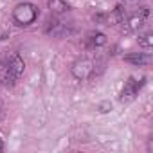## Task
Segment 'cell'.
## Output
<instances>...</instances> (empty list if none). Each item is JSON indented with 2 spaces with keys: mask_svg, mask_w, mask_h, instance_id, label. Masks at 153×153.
Segmentation results:
<instances>
[{
  "mask_svg": "<svg viewBox=\"0 0 153 153\" xmlns=\"http://www.w3.org/2000/svg\"><path fill=\"white\" fill-rule=\"evenodd\" d=\"M25 68L24 59L16 52H7L2 59H0V83L6 88H11L18 83Z\"/></svg>",
  "mask_w": 153,
  "mask_h": 153,
  "instance_id": "obj_1",
  "label": "cell"
},
{
  "mask_svg": "<svg viewBox=\"0 0 153 153\" xmlns=\"http://www.w3.org/2000/svg\"><path fill=\"white\" fill-rule=\"evenodd\" d=\"M38 15H40V11H38V7H36L34 4H31V2H22V4L15 6L11 16H13L15 25H18V27H29L31 24L36 22Z\"/></svg>",
  "mask_w": 153,
  "mask_h": 153,
  "instance_id": "obj_2",
  "label": "cell"
},
{
  "mask_svg": "<svg viewBox=\"0 0 153 153\" xmlns=\"http://www.w3.org/2000/svg\"><path fill=\"white\" fill-rule=\"evenodd\" d=\"M148 15H149L148 7H142V9H139L137 13L130 15L128 18L124 16V20H123L121 24H123V27H124V31H126V33H131V31H137V29H140V27L146 24V18H148Z\"/></svg>",
  "mask_w": 153,
  "mask_h": 153,
  "instance_id": "obj_3",
  "label": "cell"
},
{
  "mask_svg": "<svg viewBox=\"0 0 153 153\" xmlns=\"http://www.w3.org/2000/svg\"><path fill=\"white\" fill-rule=\"evenodd\" d=\"M70 72H72V76L76 79L85 81V79L92 78V74H94V61L92 59H78L72 65Z\"/></svg>",
  "mask_w": 153,
  "mask_h": 153,
  "instance_id": "obj_4",
  "label": "cell"
},
{
  "mask_svg": "<svg viewBox=\"0 0 153 153\" xmlns=\"http://www.w3.org/2000/svg\"><path fill=\"white\" fill-rule=\"evenodd\" d=\"M144 87V78L135 79V78H128V81H124V87L121 90V101L128 103L131 99H135V96L139 94V90Z\"/></svg>",
  "mask_w": 153,
  "mask_h": 153,
  "instance_id": "obj_5",
  "label": "cell"
},
{
  "mask_svg": "<svg viewBox=\"0 0 153 153\" xmlns=\"http://www.w3.org/2000/svg\"><path fill=\"white\" fill-rule=\"evenodd\" d=\"M124 9L119 6V7H115L114 11H110V13H101V15H96L94 16V20L96 22H101V24H105V25H117V24H121L123 20H124Z\"/></svg>",
  "mask_w": 153,
  "mask_h": 153,
  "instance_id": "obj_6",
  "label": "cell"
},
{
  "mask_svg": "<svg viewBox=\"0 0 153 153\" xmlns=\"http://www.w3.org/2000/svg\"><path fill=\"white\" fill-rule=\"evenodd\" d=\"M45 33L51 34V36H63V34L68 33V25H65V22H61L58 18H52V20L47 22Z\"/></svg>",
  "mask_w": 153,
  "mask_h": 153,
  "instance_id": "obj_7",
  "label": "cell"
},
{
  "mask_svg": "<svg viewBox=\"0 0 153 153\" xmlns=\"http://www.w3.org/2000/svg\"><path fill=\"white\" fill-rule=\"evenodd\" d=\"M124 61H126V63H131V65H135V67H144V65H148V63L151 61V58H149V54H146V52H131V54L124 56Z\"/></svg>",
  "mask_w": 153,
  "mask_h": 153,
  "instance_id": "obj_8",
  "label": "cell"
},
{
  "mask_svg": "<svg viewBox=\"0 0 153 153\" xmlns=\"http://www.w3.org/2000/svg\"><path fill=\"white\" fill-rule=\"evenodd\" d=\"M106 34H103V33H90L88 34V38H87V45L90 47V49H97V47H103V45H106Z\"/></svg>",
  "mask_w": 153,
  "mask_h": 153,
  "instance_id": "obj_9",
  "label": "cell"
},
{
  "mask_svg": "<svg viewBox=\"0 0 153 153\" xmlns=\"http://www.w3.org/2000/svg\"><path fill=\"white\" fill-rule=\"evenodd\" d=\"M49 9H51V13L52 15H63V13H67L68 9H70V6L65 2V0H49Z\"/></svg>",
  "mask_w": 153,
  "mask_h": 153,
  "instance_id": "obj_10",
  "label": "cell"
},
{
  "mask_svg": "<svg viewBox=\"0 0 153 153\" xmlns=\"http://www.w3.org/2000/svg\"><path fill=\"white\" fill-rule=\"evenodd\" d=\"M139 45L146 51H149L153 47V33H144V34H139Z\"/></svg>",
  "mask_w": 153,
  "mask_h": 153,
  "instance_id": "obj_11",
  "label": "cell"
},
{
  "mask_svg": "<svg viewBox=\"0 0 153 153\" xmlns=\"http://www.w3.org/2000/svg\"><path fill=\"white\" fill-rule=\"evenodd\" d=\"M110 110H112V105H110V103H101V105H99V112L105 114V112H110Z\"/></svg>",
  "mask_w": 153,
  "mask_h": 153,
  "instance_id": "obj_12",
  "label": "cell"
},
{
  "mask_svg": "<svg viewBox=\"0 0 153 153\" xmlns=\"http://www.w3.org/2000/svg\"><path fill=\"white\" fill-rule=\"evenodd\" d=\"M124 4H137V2H140V0H123Z\"/></svg>",
  "mask_w": 153,
  "mask_h": 153,
  "instance_id": "obj_13",
  "label": "cell"
},
{
  "mask_svg": "<svg viewBox=\"0 0 153 153\" xmlns=\"http://www.w3.org/2000/svg\"><path fill=\"white\" fill-rule=\"evenodd\" d=\"M2 151H4V140L0 139V153H2Z\"/></svg>",
  "mask_w": 153,
  "mask_h": 153,
  "instance_id": "obj_14",
  "label": "cell"
},
{
  "mask_svg": "<svg viewBox=\"0 0 153 153\" xmlns=\"http://www.w3.org/2000/svg\"><path fill=\"white\" fill-rule=\"evenodd\" d=\"M2 115H4V110H2V105H0V119H2Z\"/></svg>",
  "mask_w": 153,
  "mask_h": 153,
  "instance_id": "obj_15",
  "label": "cell"
}]
</instances>
